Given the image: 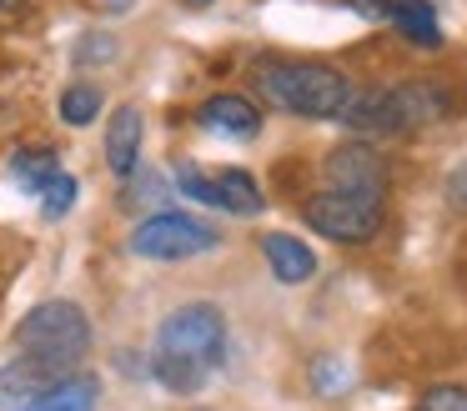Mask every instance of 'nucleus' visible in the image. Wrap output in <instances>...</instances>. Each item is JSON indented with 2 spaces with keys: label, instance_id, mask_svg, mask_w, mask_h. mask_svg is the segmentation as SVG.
I'll use <instances>...</instances> for the list:
<instances>
[{
  "label": "nucleus",
  "instance_id": "nucleus-22",
  "mask_svg": "<svg viewBox=\"0 0 467 411\" xmlns=\"http://www.w3.org/2000/svg\"><path fill=\"white\" fill-rule=\"evenodd\" d=\"M26 0H0V15H5V10H21Z\"/></svg>",
  "mask_w": 467,
  "mask_h": 411
},
{
  "label": "nucleus",
  "instance_id": "nucleus-17",
  "mask_svg": "<svg viewBox=\"0 0 467 411\" xmlns=\"http://www.w3.org/2000/svg\"><path fill=\"white\" fill-rule=\"evenodd\" d=\"M417 411H467V391L462 386H432L417 401Z\"/></svg>",
  "mask_w": 467,
  "mask_h": 411
},
{
  "label": "nucleus",
  "instance_id": "nucleus-16",
  "mask_svg": "<svg viewBox=\"0 0 467 411\" xmlns=\"http://www.w3.org/2000/svg\"><path fill=\"white\" fill-rule=\"evenodd\" d=\"M71 206H76V176L56 170V176L46 180V190H41V216H46V221H61Z\"/></svg>",
  "mask_w": 467,
  "mask_h": 411
},
{
  "label": "nucleus",
  "instance_id": "nucleus-4",
  "mask_svg": "<svg viewBox=\"0 0 467 411\" xmlns=\"http://www.w3.org/2000/svg\"><path fill=\"white\" fill-rule=\"evenodd\" d=\"M216 246V226L186 211H151L141 226L131 231V251L146 261H186Z\"/></svg>",
  "mask_w": 467,
  "mask_h": 411
},
{
  "label": "nucleus",
  "instance_id": "nucleus-19",
  "mask_svg": "<svg viewBox=\"0 0 467 411\" xmlns=\"http://www.w3.org/2000/svg\"><path fill=\"white\" fill-rule=\"evenodd\" d=\"M111 50H116V40H111V36H86V40H81V50H76V60L86 66L91 56H111Z\"/></svg>",
  "mask_w": 467,
  "mask_h": 411
},
{
  "label": "nucleus",
  "instance_id": "nucleus-9",
  "mask_svg": "<svg viewBox=\"0 0 467 411\" xmlns=\"http://www.w3.org/2000/svg\"><path fill=\"white\" fill-rule=\"evenodd\" d=\"M382 15H387V26L402 40H412V46H422V50L442 46V26H437V10L427 5V0H387Z\"/></svg>",
  "mask_w": 467,
  "mask_h": 411
},
{
  "label": "nucleus",
  "instance_id": "nucleus-2",
  "mask_svg": "<svg viewBox=\"0 0 467 411\" xmlns=\"http://www.w3.org/2000/svg\"><path fill=\"white\" fill-rule=\"evenodd\" d=\"M91 351V321L71 301H41L31 316L16 326V356L36 361L51 376H71Z\"/></svg>",
  "mask_w": 467,
  "mask_h": 411
},
{
  "label": "nucleus",
  "instance_id": "nucleus-3",
  "mask_svg": "<svg viewBox=\"0 0 467 411\" xmlns=\"http://www.w3.org/2000/svg\"><path fill=\"white\" fill-rule=\"evenodd\" d=\"M256 86L266 90V100H276L282 110L306 120H342L352 106L357 86L332 66H306V60H286V66H262Z\"/></svg>",
  "mask_w": 467,
  "mask_h": 411
},
{
  "label": "nucleus",
  "instance_id": "nucleus-20",
  "mask_svg": "<svg viewBox=\"0 0 467 411\" xmlns=\"http://www.w3.org/2000/svg\"><path fill=\"white\" fill-rule=\"evenodd\" d=\"M447 200H452V211H467V166L452 170V180H447Z\"/></svg>",
  "mask_w": 467,
  "mask_h": 411
},
{
  "label": "nucleus",
  "instance_id": "nucleus-11",
  "mask_svg": "<svg viewBox=\"0 0 467 411\" xmlns=\"http://www.w3.org/2000/svg\"><path fill=\"white\" fill-rule=\"evenodd\" d=\"M136 156H141V110L116 106L111 126H106V166H111L116 176H131Z\"/></svg>",
  "mask_w": 467,
  "mask_h": 411
},
{
  "label": "nucleus",
  "instance_id": "nucleus-15",
  "mask_svg": "<svg viewBox=\"0 0 467 411\" xmlns=\"http://www.w3.org/2000/svg\"><path fill=\"white\" fill-rule=\"evenodd\" d=\"M101 110V90L96 86H66L61 90V120L66 126H91Z\"/></svg>",
  "mask_w": 467,
  "mask_h": 411
},
{
  "label": "nucleus",
  "instance_id": "nucleus-14",
  "mask_svg": "<svg viewBox=\"0 0 467 411\" xmlns=\"http://www.w3.org/2000/svg\"><path fill=\"white\" fill-rule=\"evenodd\" d=\"M56 170H61V160H56V150H51V146H26V150H16V156H11V176H16V186L31 190V196H41L46 180H51Z\"/></svg>",
  "mask_w": 467,
  "mask_h": 411
},
{
  "label": "nucleus",
  "instance_id": "nucleus-8",
  "mask_svg": "<svg viewBox=\"0 0 467 411\" xmlns=\"http://www.w3.org/2000/svg\"><path fill=\"white\" fill-rule=\"evenodd\" d=\"M392 96V120H397V136L417 126H437L442 116H452V90L437 86V80H402V86L387 90Z\"/></svg>",
  "mask_w": 467,
  "mask_h": 411
},
{
  "label": "nucleus",
  "instance_id": "nucleus-7",
  "mask_svg": "<svg viewBox=\"0 0 467 411\" xmlns=\"http://www.w3.org/2000/svg\"><path fill=\"white\" fill-rule=\"evenodd\" d=\"M322 176L332 190H352V196H382V186H387V166L377 156V146H367V140L337 146L322 160Z\"/></svg>",
  "mask_w": 467,
  "mask_h": 411
},
{
  "label": "nucleus",
  "instance_id": "nucleus-18",
  "mask_svg": "<svg viewBox=\"0 0 467 411\" xmlns=\"http://www.w3.org/2000/svg\"><path fill=\"white\" fill-rule=\"evenodd\" d=\"M312 376H317V391H322V396H337V391L347 386V366H332V361H317Z\"/></svg>",
  "mask_w": 467,
  "mask_h": 411
},
{
  "label": "nucleus",
  "instance_id": "nucleus-6",
  "mask_svg": "<svg viewBox=\"0 0 467 411\" xmlns=\"http://www.w3.org/2000/svg\"><path fill=\"white\" fill-rule=\"evenodd\" d=\"M176 190L202 206H216V211H232V216H256L262 211V186H256L246 170H202L192 160L176 166Z\"/></svg>",
  "mask_w": 467,
  "mask_h": 411
},
{
  "label": "nucleus",
  "instance_id": "nucleus-10",
  "mask_svg": "<svg viewBox=\"0 0 467 411\" xmlns=\"http://www.w3.org/2000/svg\"><path fill=\"white\" fill-rule=\"evenodd\" d=\"M96 401H101V391H96L91 376H61L56 386L36 391L31 401H21V406H5V411H96Z\"/></svg>",
  "mask_w": 467,
  "mask_h": 411
},
{
  "label": "nucleus",
  "instance_id": "nucleus-12",
  "mask_svg": "<svg viewBox=\"0 0 467 411\" xmlns=\"http://www.w3.org/2000/svg\"><path fill=\"white\" fill-rule=\"evenodd\" d=\"M202 126L216 136H256L262 130V110L246 96H212L202 106Z\"/></svg>",
  "mask_w": 467,
  "mask_h": 411
},
{
  "label": "nucleus",
  "instance_id": "nucleus-13",
  "mask_svg": "<svg viewBox=\"0 0 467 411\" xmlns=\"http://www.w3.org/2000/svg\"><path fill=\"white\" fill-rule=\"evenodd\" d=\"M262 256H266V266H272V276L286 281V286H296V281H306L317 271L312 246L296 241V236H262Z\"/></svg>",
  "mask_w": 467,
  "mask_h": 411
},
{
  "label": "nucleus",
  "instance_id": "nucleus-21",
  "mask_svg": "<svg viewBox=\"0 0 467 411\" xmlns=\"http://www.w3.org/2000/svg\"><path fill=\"white\" fill-rule=\"evenodd\" d=\"M347 5H352V10H362V15H382V5H387V0H347Z\"/></svg>",
  "mask_w": 467,
  "mask_h": 411
},
{
  "label": "nucleus",
  "instance_id": "nucleus-1",
  "mask_svg": "<svg viewBox=\"0 0 467 411\" xmlns=\"http://www.w3.org/2000/svg\"><path fill=\"white\" fill-rule=\"evenodd\" d=\"M222 356H226V316L206 301H196V306H182L161 321L151 351V376L166 391L186 396V391L206 386V376L222 366Z\"/></svg>",
  "mask_w": 467,
  "mask_h": 411
},
{
  "label": "nucleus",
  "instance_id": "nucleus-5",
  "mask_svg": "<svg viewBox=\"0 0 467 411\" xmlns=\"http://www.w3.org/2000/svg\"><path fill=\"white\" fill-rule=\"evenodd\" d=\"M306 226L322 231L327 241L362 246L382 226V196H352V190H322L306 200Z\"/></svg>",
  "mask_w": 467,
  "mask_h": 411
},
{
  "label": "nucleus",
  "instance_id": "nucleus-23",
  "mask_svg": "<svg viewBox=\"0 0 467 411\" xmlns=\"http://www.w3.org/2000/svg\"><path fill=\"white\" fill-rule=\"evenodd\" d=\"M196 5H206V0H196Z\"/></svg>",
  "mask_w": 467,
  "mask_h": 411
}]
</instances>
